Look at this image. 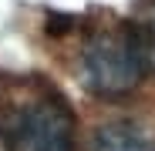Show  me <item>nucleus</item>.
<instances>
[{
  "label": "nucleus",
  "mask_w": 155,
  "mask_h": 151,
  "mask_svg": "<svg viewBox=\"0 0 155 151\" xmlns=\"http://www.w3.org/2000/svg\"><path fill=\"white\" fill-rule=\"evenodd\" d=\"M91 151H155V131L138 118H115L94 128Z\"/></svg>",
  "instance_id": "7ed1b4c3"
},
{
  "label": "nucleus",
  "mask_w": 155,
  "mask_h": 151,
  "mask_svg": "<svg viewBox=\"0 0 155 151\" xmlns=\"http://www.w3.org/2000/svg\"><path fill=\"white\" fill-rule=\"evenodd\" d=\"M78 74L81 84L98 97H121L135 91L145 77V54L132 24H108L91 27L78 50Z\"/></svg>",
  "instance_id": "f03ea898"
},
{
  "label": "nucleus",
  "mask_w": 155,
  "mask_h": 151,
  "mask_svg": "<svg viewBox=\"0 0 155 151\" xmlns=\"http://www.w3.org/2000/svg\"><path fill=\"white\" fill-rule=\"evenodd\" d=\"M135 34H138V44H142V54H145V67L155 71V0H148V4L142 7L138 20L132 24Z\"/></svg>",
  "instance_id": "20e7f679"
},
{
  "label": "nucleus",
  "mask_w": 155,
  "mask_h": 151,
  "mask_svg": "<svg viewBox=\"0 0 155 151\" xmlns=\"http://www.w3.org/2000/svg\"><path fill=\"white\" fill-rule=\"evenodd\" d=\"M68 97L44 77L0 81V148L4 151H74Z\"/></svg>",
  "instance_id": "f257e3e1"
}]
</instances>
